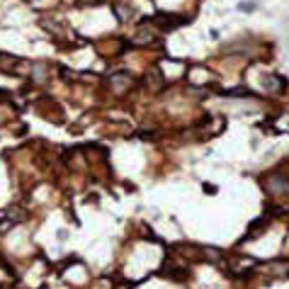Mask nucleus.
<instances>
[{
	"label": "nucleus",
	"instance_id": "obj_2",
	"mask_svg": "<svg viewBox=\"0 0 289 289\" xmlns=\"http://www.w3.org/2000/svg\"><path fill=\"white\" fill-rule=\"evenodd\" d=\"M151 22L158 25V27H163V29H175V27L187 25V17H182V15H168V12H158Z\"/></svg>",
	"mask_w": 289,
	"mask_h": 289
},
{
	"label": "nucleus",
	"instance_id": "obj_3",
	"mask_svg": "<svg viewBox=\"0 0 289 289\" xmlns=\"http://www.w3.org/2000/svg\"><path fill=\"white\" fill-rule=\"evenodd\" d=\"M265 187H267V192L270 195H289V177H285V175H280V173H275V175H270V180L265 182Z\"/></svg>",
	"mask_w": 289,
	"mask_h": 289
},
{
	"label": "nucleus",
	"instance_id": "obj_5",
	"mask_svg": "<svg viewBox=\"0 0 289 289\" xmlns=\"http://www.w3.org/2000/svg\"><path fill=\"white\" fill-rule=\"evenodd\" d=\"M287 85V81L282 78V76H277V73H272V76H265L262 78V87L270 92V95H280L282 90Z\"/></svg>",
	"mask_w": 289,
	"mask_h": 289
},
{
	"label": "nucleus",
	"instance_id": "obj_7",
	"mask_svg": "<svg viewBox=\"0 0 289 289\" xmlns=\"http://www.w3.org/2000/svg\"><path fill=\"white\" fill-rule=\"evenodd\" d=\"M46 73H49V66H46V63H34V68H32V81L41 85V83H46V78H49Z\"/></svg>",
	"mask_w": 289,
	"mask_h": 289
},
{
	"label": "nucleus",
	"instance_id": "obj_8",
	"mask_svg": "<svg viewBox=\"0 0 289 289\" xmlns=\"http://www.w3.org/2000/svg\"><path fill=\"white\" fill-rule=\"evenodd\" d=\"M262 226H265V219H260V221H255L253 226H250V231L246 233V241H250V238H258L262 233Z\"/></svg>",
	"mask_w": 289,
	"mask_h": 289
},
{
	"label": "nucleus",
	"instance_id": "obj_4",
	"mask_svg": "<svg viewBox=\"0 0 289 289\" xmlns=\"http://www.w3.org/2000/svg\"><path fill=\"white\" fill-rule=\"evenodd\" d=\"M144 85L151 90V92H161L163 87H165V78H163V73L156 68V71H148L144 76Z\"/></svg>",
	"mask_w": 289,
	"mask_h": 289
},
{
	"label": "nucleus",
	"instance_id": "obj_9",
	"mask_svg": "<svg viewBox=\"0 0 289 289\" xmlns=\"http://www.w3.org/2000/svg\"><path fill=\"white\" fill-rule=\"evenodd\" d=\"M226 97H253V90H243V87H236V90H229Z\"/></svg>",
	"mask_w": 289,
	"mask_h": 289
},
{
	"label": "nucleus",
	"instance_id": "obj_6",
	"mask_svg": "<svg viewBox=\"0 0 289 289\" xmlns=\"http://www.w3.org/2000/svg\"><path fill=\"white\" fill-rule=\"evenodd\" d=\"M112 10H115V15H117V20H119V22H129V20L134 17V7H131V5L115 2V5H112Z\"/></svg>",
	"mask_w": 289,
	"mask_h": 289
},
{
	"label": "nucleus",
	"instance_id": "obj_12",
	"mask_svg": "<svg viewBox=\"0 0 289 289\" xmlns=\"http://www.w3.org/2000/svg\"><path fill=\"white\" fill-rule=\"evenodd\" d=\"M41 289H46V287H41Z\"/></svg>",
	"mask_w": 289,
	"mask_h": 289
},
{
	"label": "nucleus",
	"instance_id": "obj_10",
	"mask_svg": "<svg viewBox=\"0 0 289 289\" xmlns=\"http://www.w3.org/2000/svg\"><path fill=\"white\" fill-rule=\"evenodd\" d=\"M238 10H243V12H250V10H255V2H241V5H238Z\"/></svg>",
	"mask_w": 289,
	"mask_h": 289
},
{
	"label": "nucleus",
	"instance_id": "obj_1",
	"mask_svg": "<svg viewBox=\"0 0 289 289\" xmlns=\"http://www.w3.org/2000/svg\"><path fill=\"white\" fill-rule=\"evenodd\" d=\"M107 85L112 87L117 95H124L129 87L134 85V76H131V73H124V71H122V73H112V76L107 78Z\"/></svg>",
	"mask_w": 289,
	"mask_h": 289
},
{
	"label": "nucleus",
	"instance_id": "obj_11",
	"mask_svg": "<svg viewBox=\"0 0 289 289\" xmlns=\"http://www.w3.org/2000/svg\"><path fill=\"white\" fill-rule=\"evenodd\" d=\"M78 2H81V5H97L100 0H78Z\"/></svg>",
	"mask_w": 289,
	"mask_h": 289
}]
</instances>
